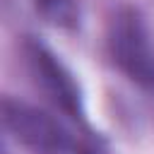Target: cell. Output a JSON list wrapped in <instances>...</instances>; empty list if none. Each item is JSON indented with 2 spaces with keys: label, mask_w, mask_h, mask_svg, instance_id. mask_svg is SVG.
<instances>
[{
  "label": "cell",
  "mask_w": 154,
  "mask_h": 154,
  "mask_svg": "<svg viewBox=\"0 0 154 154\" xmlns=\"http://www.w3.org/2000/svg\"><path fill=\"white\" fill-rule=\"evenodd\" d=\"M108 55L113 65L137 87L154 91V41L144 14L123 5L108 19Z\"/></svg>",
  "instance_id": "6da1fadb"
},
{
  "label": "cell",
  "mask_w": 154,
  "mask_h": 154,
  "mask_svg": "<svg viewBox=\"0 0 154 154\" xmlns=\"http://www.w3.org/2000/svg\"><path fill=\"white\" fill-rule=\"evenodd\" d=\"M2 125L14 142L26 147L31 154H70V132L46 111L34 103L5 96L2 99Z\"/></svg>",
  "instance_id": "7a4b0ae2"
},
{
  "label": "cell",
  "mask_w": 154,
  "mask_h": 154,
  "mask_svg": "<svg viewBox=\"0 0 154 154\" xmlns=\"http://www.w3.org/2000/svg\"><path fill=\"white\" fill-rule=\"evenodd\" d=\"M24 58L29 65L31 77L43 89V94L70 118H82V91L65 67V63L41 41L26 38L24 41Z\"/></svg>",
  "instance_id": "3957f363"
},
{
  "label": "cell",
  "mask_w": 154,
  "mask_h": 154,
  "mask_svg": "<svg viewBox=\"0 0 154 154\" xmlns=\"http://www.w3.org/2000/svg\"><path fill=\"white\" fill-rule=\"evenodd\" d=\"M36 12L43 17V22H48L51 26L58 29H77L79 19H82V10H79V0H31Z\"/></svg>",
  "instance_id": "277c9868"
},
{
  "label": "cell",
  "mask_w": 154,
  "mask_h": 154,
  "mask_svg": "<svg viewBox=\"0 0 154 154\" xmlns=\"http://www.w3.org/2000/svg\"><path fill=\"white\" fill-rule=\"evenodd\" d=\"M79 154H101V152H96V149H82Z\"/></svg>",
  "instance_id": "5b68a950"
}]
</instances>
